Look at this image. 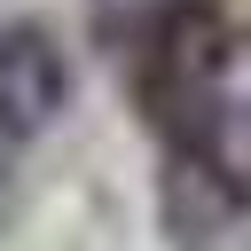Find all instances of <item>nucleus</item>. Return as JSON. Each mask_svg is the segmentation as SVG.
I'll return each mask as SVG.
<instances>
[{"mask_svg":"<svg viewBox=\"0 0 251 251\" xmlns=\"http://www.w3.org/2000/svg\"><path fill=\"white\" fill-rule=\"evenodd\" d=\"M227 39L235 24L220 16V0H165L149 24H141V47H133V86H141V110L149 126L180 149L220 63H227Z\"/></svg>","mask_w":251,"mask_h":251,"instance_id":"obj_1","label":"nucleus"},{"mask_svg":"<svg viewBox=\"0 0 251 251\" xmlns=\"http://www.w3.org/2000/svg\"><path fill=\"white\" fill-rule=\"evenodd\" d=\"M71 110V55L47 24H0V141H39Z\"/></svg>","mask_w":251,"mask_h":251,"instance_id":"obj_2","label":"nucleus"},{"mask_svg":"<svg viewBox=\"0 0 251 251\" xmlns=\"http://www.w3.org/2000/svg\"><path fill=\"white\" fill-rule=\"evenodd\" d=\"M173 157H196L235 204H251V39L243 31L227 39V63H220V78H212V94Z\"/></svg>","mask_w":251,"mask_h":251,"instance_id":"obj_3","label":"nucleus"},{"mask_svg":"<svg viewBox=\"0 0 251 251\" xmlns=\"http://www.w3.org/2000/svg\"><path fill=\"white\" fill-rule=\"evenodd\" d=\"M157 212H165L173 251H251V204H235L196 157H173L165 165Z\"/></svg>","mask_w":251,"mask_h":251,"instance_id":"obj_4","label":"nucleus"}]
</instances>
